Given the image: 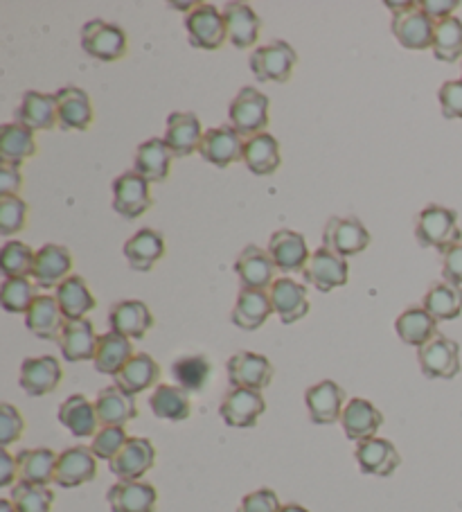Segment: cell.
<instances>
[{
  "instance_id": "cb8c5ba5",
  "label": "cell",
  "mask_w": 462,
  "mask_h": 512,
  "mask_svg": "<svg viewBox=\"0 0 462 512\" xmlns=\"http://www.w3.org/2000/svg\"><path fill=\"white\" fill-rule=\"evenodd\" d=\"M354 458H357L359 470L370 476H390L402 465L397 447L386 438H370L357 443Z\"/></svg>"
},
{
  "instance_id": "3957f363",
  "label": "cell",
  "mask_w": 462,
  "mask_h": 512,
  "mask_svg": "<svg viewBox=\"0 0 462 512\" xmlns=\"http://www.w3.org/2000/svg\"><path fill=\"white\" fill-rule=\"evenodd\" d=\"M269 104V97L262 91H257L253 86H244L228 107L230 127L246 140L264 134V129L269 127Z\"/></svg>"
},
{
  "instance_id": "ba28073f",
  "label": "cell",
  "mask_w": 462,
  "mask_h": 512,
  "mask_svg": "<svg viewBox=\"0 0 462 512\" xmlns=\"http://www.w3.org/2000/svg\"><path fill=\"white\" fill-rule=\"evenodd\" d=\"M149 181L138 172H124L113 181V210L127 222H133L154 206Z\"/></svg>"
},
{
  "instance_id": "d590c367",
  "label": "cell",
  "mask_w": 462,
  "mask_h": 512,
  "mask_svg": "<svg viewBox=\"0 0 462 512\" xmlns=\"http://www.w3.org/2000/svg\"><path fill=\"white\" fill-rule=\"evenodd\" d=\"M271 314H273V305H271V296L266 294V291L242 289L235 300L230 321H233L239 330L255 332L269 321Z\"/></svg>"
},
{
  "instance_id": "f5cc1de1",
  "label": "cell",
  "mask_w": 462,
  "mask_h": 512,
  "mask_svg": "<svg viewBox=\"0 0 462 512\" xmlns=\"http://www.w3.org/2000/svg\"><path fill=\"white\" fill-rule=\"evenodd\" d=\"M127 431H124V427H102L100 431H97L93 443H91V449L97 461H113L115 456H118L122 452V447L127 445Z\"/></svg>"
},
{
  "instance_id": "484cf974",
  "label": "cell",
  "mask_w": 462,
  "mask_h": 512,
  "mask_svg": "<svg viewBox=\"0 0 462 512\" xmlns=\"http://www.w3.org/2000/svg\"><path fill=\"white\" fill-rule=\"evenodd\" d=\"M111 512H156L158 492L145 481H118L106 492Z\"/></svg>"
},
{
  "instance_id": "f6af8a7d",
  "label": "cell",
  "mask_w": 462,
  "mask_h": 512,
  "mask_svg": "<svg viewBox=\"0 0 462 512\" xmlns=\"http://www.w3.org/2000/svg\"><path fill=\"white\" fill-rule=\"evenodd\" d=\"M422 307L435 321H453L462 312V287L451 282H435L422 298Z\"/></svg>"
},
{
  "instance_id": "7c38bea8",
  "label": "cell",
  "mask_w": 462,
  "mask_h": 512,
  "mask_svg": "<svg viewBox=\"0 0 462 512\" xmlns=\"http://www.w3.org/2000/svg\"><path fill=\"white\" fill-rule=\"evenodd\" d=\"M264 411H266V402L262 393L248 391V388H230L219 406L221 420L233 429L255 427Z\"/></svg>"
},
{
  "instance_id": "7dc6e473",
  "label": "cell",
  "mask_w": 462,
  "mask_h": 512,
  "mask_svg": "<svg viewBox=\"0 0 462 512\" xmlns=\"http://www.w3.org/2000/svg\"><path fill=\"white\" fill-rule=\"evenodd\" d=\"M431 48L435 59L444 61V64L458 61L462 57V21L451 16V19L435 23Z\"/></svg>"
},
{
  "instance_id": "bcb514c9",
  "label": "cell",
  "mask_w": 462,
  "mask_h": 512,
  "mask_svg": "<svg viewBox=\"0 0 462 512\" xmlns=\"http://www.w3.org/2000/svg\"><path fill=\"white\" fill-rule=\"evenodd\" d=\"M172 377L185 393H201L212 377V364L203 355H185L172 364Z\"/></svg>"
},
{
  "instance_id": "44dd1931",
  "label": "cell",
  "mask_w": 462,
  "mask_h": 512,
  "mask_svg": "<svg viewBox=\"0 0 462 512\" xmlns=\"http://www.w3.org/2000/svg\"><path fill=\"white\" fill-rule=\"evenodd\" d=\"M57 95V118L59 127L64 131H86L91 129L95 111L91 104V95L84 88L66 86L59 88Z\"/></svg>"
},
{
  "instance_id": "f35d334b",
  "label": "cell",
  "mask_w": 462,
  "mask_h": 512,
  "mask_svg": "<svg viewBox=\"0 0 462 512\" xmlns=\"http://www.w3.org/2000/svg\"><path fill=\"white\" fill-rule=\"evenodd\" d=\"M55 298L64 312L66 321H79L84 319L88 312L97 307V300L88 289L86 280L82 276H70L55 289Z\"/></svg>"
},
{
  "instance_id": "7bdbcfd3",
  "label": "cell",
  "mask_w": 462,
  "mask_h": 512,
  "mask_svg": "<svg viewBox=\"0 0 462 512\" xmlns=\"http://www.w3.org/2000/svg\"><path fill=\"white\" fill-rule=\"evenodd\" d=\"M244 163L255 176H271L280 167V145L271 134H257L244 143Z\"/></svg>"
},
{
  "instance_id": "4fadbf2b",
  "label": "cell",
  "mask_w": 462,
  "mask_h": 512,
  "mask_svg": "<svg viewBox=\"0 0 462 512\" xmlns=\"http://www.w3.org/2000/svg\"><path fill=\"white\" fill-rule=\"evenodd\" d=\"M73 276V255L61 244H43L34 258L32 282L41 289H57Z\"/></svg>"
},
{
  "instance_id": "8992f818",
  "label": "cell",
  "mask_w": 462,
  "mask_h": 512,
  "mask_svg": "<svg viewBox=\"0 0 462 512\" xmlns=\"http://www.w3.org/2000/svg\"><path fill=\"white\" fill-rule=\"evenodd\" d=\"M323 246L339 258H354L370 246V233L357 217H332L323 228Z\"/></svg>"
},
{
  "instance_id": "7a4b0ae2",
  "label": "cell",
  "mask_w": 462,
  "mask_h": 512,
  "mask_svg": "<svg viewBox=\"0 0 462 512\" xmlns=\"http://www.w3.org/2000/svg\"><path fill=\"white\" fill-rule=\"evenodd\" d=\"M393 10V37L406 50H426L433 46L435 23L422 12L420 3H386Z\"/></svg>"
},
{
  "instance_id": "836d02e7",
  "label": "cell",
  "mask_w": 462,
  "mask_h": 512,
  "mask_svg": "<svg viewBox=\"0 0 462 512\" xmlns=\"http://www.w3.org/2000/svg\"><path fill=\"white\" fill-rule=\"evenodd\" d=\"M28 330L43 341H59L61 330L66 325V316L61 312L55 296H37L32 307L25 314Z\"/></svg>"
},
{
  "instance_id": "30bf717a",
  "label": "cell",
  "mask_w": 462,
  "mask_h": 512,
  "mask_svg": "<svg viewBox=\"0 0 462 512\" xmlns=\"http://www.w3.org/2000/svg\"><path fill=\"white\" fill-rule=\"evenodd\" d=\"M230 388H248V391H264L273 382V364L257 352H237L226 364Z\"/></svg>"
},
{
  "instance_id": "be15d7a7",
  "label": "cell",
  "mask_w": 462,
  "mask_h": 512,
  "mask_svg": "<svg viewBox=\"0 0 462 512\" xmlns=\"http://www.w3.org/2000/svg\"><path fill=\"white\" fill-rule=\"evenodd\" d=\"M0 512H19L14 508L12 499H0Z\"/></svg>"
},
{
  "instance_id": "d4e9b609",
  "label": "cell",
  "mask_w": 462,
  "mask_h": 512,
  "mask_svg": "<svg viewBox=\"0 0 462 512\" xmlns=\"http://www.w3.org/2000/svg\"><path fill=\"white\" fill-rule=\"evenodd\" d=\"M341 425L345 436L354 440V443H363V440L377 438L379 427L384 425V413H381L372 402L354 397V400L345 404Z\"/></svg>"
},
{
  "instance_id": "52a82bcc",
  "label": "cell",
  "mask_w": 462,
  "mask_h": 512,
  "mask_svg": "<svg viewBox=\"0 0 462 512\" xmlns=\"http://www.w3.org/2000/svg\"><path fill=\"white\" fill-rule=\"evenodd\" d=\"M185 30H188L190 46L199 50H219L228 39L224 14L208 3H199L188 12Z\"/></svg>"
},
{
  "instance_id": "e0dca14e",
  "label": "cell",
  "mask_w": 462,
  "mask_h": 512,
  "mask_svg": "<svg viewBox=\"0 0 462 512\" xmlns=\"http://www.w3.org/2000/svg\"><path fill=\"white\" fill-rule=\"evenodd\" d=\"M154 328V314L142 300H118L109 310V330L124 339H145Z\"/></svg>"
},
{
  "instance_id": "9c48e42d",
  "label": "cell",
  "mask_w": 462,
  "mask_h": 512,
  "mask_svg": "<svg viewBox=\"0 0 462 512\" xmlns=\"http://www.w3.org/2000/svg\"><path fill=\"white\" fill-rule=\"evenodd\" d=\"M422 375L429 379H453L460 373V346L444 334L435 337L417 350Z\"/></svg>"
},
{
  "instance_id": "6f0895ef",
  "label": "cell",
  "mask_w": 462,
  "mask_h": 512,
  "mask_svg": "<svg viewBox=\"0 0 462 512\" xmlns=\"http://www.w3.org/2000/svg\"><path fill=\"white\" fill-rule=\"evenodd\" d=\"M442 278L444 282L462 287V242L442 255Z\"/></svg>"
},
{
  "instance_id": "9a60e30c",
  "label": "cell",
  "mask_w": 462,
  "mask_h": 512,
  "mask_svg": "<svg viewBox=\"0 0 462 512\" xmlns=\"http://www.w3.org/2000/svg\"><path fill=\"white\" fill-rule=\"evenodd\" d=\"M235 271L239 282H242V289L271 291V287L275 285V271H278V267H275L269 251H262L260 246L248 244L244 246V251L239 253Z\"/></svg>"
},
{
  "instance_id": "ac0fdd59",
  "label": "cell",
  "mask_w": 462,
  "mask_h": 512,
  "mask_svg": "<svg viewBox=\"0 0 462 512\" xmlns=\"http://www.w3.org/2000/svg\"><path fill=\"white\" fill-rule=\"evenodd\" d=\"M343 402L345 391L339 384L332 382V379L318 382L305 391L309 420H312L314 425H334V422H339L345 409Z\"/></svg>"
},
{
  "instance_id": "db71d44e",
  "label": "cell",
  "mask_w": 462,
  "mask_h": 512,
  "mask_svg": "<svg viewBox=\"0 0 462 512\" xmlns=\"http://www.w3.org/2000/svg\"><path fill=\"white\" fill-rule=\"evenodd\" d=\"M25 431V420L19 413V409H14L12 404H0V445L3 449L10 447L16 440H21Z\"/></svg>"
},
{
  "instance_id": "e575fe53",
  "label": "cell",
  "mask_w": 462,
  "mask_h": 512,
  "mask_svg": "<svg viewBox=\"0 0 462 512\" xmlns=\"http://www.w3.org/2000/svg\"><path fill=\"white\" fill-rule=\"evenodd\" d=\"M57 418L75 438H95L102 427L95 402H88L84 395H70L68 400L61 402Z\"/></svg>"
},
{
  "instance_id": "91938a15",
  "label": "cell",
  "mask_w": 462,
  "mask_h": 512,
  "mask_svg": "<svg viewBox=\"0 0 462 512\" xmlns=\"http://www.w3.org/2000/svg\"><path fill=\"white\" fill-rule=\"evenodd\" d=\"M458 0H422V12L429 16L433 23H440L444 19H451L453 10H458Z\"/></svg>"
},
{
  "instance_id": "603a6c76",
  "label": "cell",
  "mask_w": 462,
  "mask_h": 512,
  "mask_svg": "<svg viewBox=\"0 0 462 512\" xmlns=\"http://www.w3.org/2000/svg\"><path fill=\"white\" fill-rule=\"evenodd\" d=\"M156 463V449L147 438H129L122 452L109 463L120 481H140Z\"/></svg>"
},
{
  "instance_id": "4dcf8cb0",
  "label": "cell",
  "mask_w": 462,
  "mask_h": 512,
  "mask_svg": "<svg viewBox=\"0 0 462 512\" xmlns=\"http://www.w3.org/2000/svg\"><path fill=\"white\" fill-rule=\"evenodd\" d=\"M95 411L102 427H127V422L138 418L136 397L120 391L115 384L97 393Z\"/></svg>"
},
{
  "instance_id": "4316f807",
  "label": "cell",
  "mask_w": 462,
  "mask_h": 512,
  "mask_svg": "<svg viewBox=\"0 0 462 512\" xmlns=\"http://www.w3.org/2000/svg\"><path fill=\"white\" fill-rule=\"evenodd\" d=\"M273 312L280 316L284 325L298 323L309 314V298L307 287L291 278H278L269 291Z\"/></svg>"
},
{
  "instance_id": "ffe728a7",
  "label": "cell",
  "mask_w": 462,
  "mask_h": 512,
  "mask_svg": "<svg viewBox=\"0 0 462 512\" xmlns=\"http://www.w3.org/2000/svg\"><path fill=\"white\" fill-rule=\"evenodd\" d=\"M61 379H64V370L55 357H30L21 364L19 384L30 397L55 393Z\"/></svg>"
},
{
  "instance_id": "ee69618b",
  "label": "cell",
  "mask_w": 462,
  "mask_h": 512,
  "mask_svg": "<svg viewBox=\"0 0 462 512\" xmlns=\"http://www.w3.org/2000/svg\"><path fill=\"white\" fill-rule=\"evenodd\" d=\"M149 409L154 411V416L158 420L183 422L188 420L192 413L190 393H185L181 386L158 384L156 391L149 397Z\"/></svg>"
},
{
  "instance_id": "8d00e7d4",
  "label": "cell",
  "mask_w": 462,
  "mask_h": 512,
  "mask_svg": "<svg viewBox=\"0 0 462 512\" xmlns=\"http://www.w3.org/2000/svg\"><path fill=\"white\" fill-rule=\"evenodd\" d=\"M113 379L120 391L136 397L138 393H145L158 384V379H161V366L156 364L154 357L145 355V352H138V355H133L129 359V364Z\"/></svg>"
},
{
  "instance_id": "74e56055",
  "label": "cell",
  "mask_w": 462,
  "mask_h": 512,
  "mask_svg": "<svg viewBox=\"0 0 462 512\" xmlns=\"http://www.w3.org/2000/svg\"><path fill=\"white\" fill-rule=\"evenodd\" d=\"M133 355H136V352H133L131 339H124V337H120V334L109 330L106 334H100L93 366L97 373L115 377L124 366L129 364V359Z\"/></svg>"
},
{
  "instance_id": "94428289",
  "label": "cell",
  "mask_w": 462,
  "mask_h": 512,
  "mask_svg": "<svg viewBox=\"0 0 462 512\" xmlns=\"http://www.w3.org/2000/svg\"><path fill=\"white\" fill-rule=\"evenodd\" d=\"M19 479V461L7 449L0 452V488H14Z\"/></svg>"
},
{
  "instance_id": "d6986e66",
  "label": "cell",
  "mask_w": 462,
  "mask_h": 512,
  "mask_svg": "<svg viewBox=\"0 0 462 512\" xmlns=\"http://www.w3.org/2000/svg\"><path fill=\"white\" fill-rule=\"evenodd\" d=\"M97 476V458L91 447H70L57 458L55 483L59 488H79Z\"/></svg>"
},
{
  "instance_id": "11a10c76",
  "label": "cell",
  "mask_w": 462,
  "mask_h": 512,
  "mask_svg": "<svg viewBox=\"0 0 462 512\" xmlns=\"http://www.w3.org/2000/svg\"><path fill=\"white\" fill-rule=\"evenodd\" d=\"M442 116L447 120H462V79L444 82L438 93Z\"/></svg>"
},
{
  "instance_id": "5b68a950",
  "label": "cell",
  "mask_w": 462,
  "mask_h": 512,
  "mask_svg": "<svg viewBox=\"0 0 462 512\" xmlns=\"http://www.w3.org/2000/svg\"><path fill=\"white\" fill-rule=\"evenodd\" d=\"M82 48L88 57L111 64L127 55L129 41L120 25L95 19L82 28Z\"/></svg>"
},
{
  "instance_id": "83f0119b",
  "label": "cell",
  "mask_w": 462,
  "mask_h": 512,
  "mask_svg": "<svg viewBox=\"0 0 462 512\" xmlns=\"http://www.w3.org/2000/svg\"><path fill=\"white\" fill-rule=\"evenodd\" d=\"M221 14H224L228 41L239 50L253 48L257 39H260V28H262L260 16L255 14L253 7L246 3H237L235 0V3H226Z\"/></svg>"
},
{
  "instance_id": "60d3db41",
  "label": "cell",
  "mask_w": 462,
  "mask_h": 512,
  "mask_svg": "<svg viewBox=\"0 0 462 512\" xmlns=\"http://www.w3.org/2000/svg\"><path fill=\"white\" fill-rule=\"evenodd\" d=\"M57 458L59 456L46 447L21 449L16 454V461H19V481L48 488L50 483H55Z\"/></svg>"
},
{
  "instance_id": "681fc988",
  "label": "cell",
  "mask_w": 462,
  "mask_h": 512,
  "mask_svg": "<svg viewBox=\"0 0 462 512\" xmlns=\"http://www.w3.org/2000/svg\"><path fill=\"white\" fill-rule=\"evenodd\" d=\"M34 253L25 242H7L0 251V273L5 278H32Z\"/></svg>"
},
{
  "instance_id": "f907efd6",
  "label": "cell",
  "mask_w": 462,
  "mask_h": 512,
  "mask_svg": "<svg viewBox=\"0 0 462 512\" xmlns=\"http://www.w3.org/2000/svg\"><path fill=\"white\" fill-rule=\"evenodd\" d=\"M10 499L19 512H50L55 503V492L43 485H32L19 481L12 488Z\"/></svg>"
},
{
  "instance_id": "1f68e13d",
  "label": "cell",
  "mask_w": 462,
  "mask_h": 512,
  "mask_svg": "<svg viewBox=\"0 0 462 512\" xmlns=\"http://www.w3.org/2000/svg\"><path fill=\"white\" fill-rule=\"evenodd\" d=\"M165 237L154 228H140L136 235H131L124 242V258L133 271L147 273L154 269V264L165 255Z\"/></svg>"
},
{
  "instance_id": "d6a6232c",
  "label": "cell",
  "mask_w": 462,
  "mask_h": 512,
  "mask_svg": "<svg viewBox=\"0 0 462 512\" xmlns=\"http://www.w3.org/2000/svg\"><path fill=\"white\" fill-rule=\"evenodd\" d=\"M172 158L174 154L170 152V147L165 145L163 138H149L136 149L133 172L145 176L149 183H163L170 179Z\"/></svg>"
},
{
  "instance_id": "5bb4252c",
  "label": "cell",
  "mask_w": 462,
  "mask_h": 512,
  "mask_svg": "<svg viewBox=\"0 0 462 512\" xmlns=\"http://www.w3.org/2000/svg\"><path fill=\"white\" fill-rule=\"evenodd\" d=\"M348 276V262L339 258V255H334L332 251H327L325 246L312 253L305 271H302L305 282L314 285L318 291H323V294H330L332 289L348 285Z\"/></svg>"
},
{
  "instance_id": "f546056e",
  "label": "cell",
  "mask_w": 462,
  "mask_h": 512,
  "mask_svg": "<svg viewBox=\"0 0 462 512\" xmlns=\"http://www.w3.org/2000/svg\"><path fill=\"white\" fill-rule=\"evenodd\" d=\"M16 122L25 129L34 131H50L59 125L57 118V95L28 91L16 109Z\"/></svg>"
},
{
  "instance_id": "b9f144b4",
  "label": "cell",
  "mask_w": 462,
  "mask_h": 512,
  "mask_svg": "<svg viewBox=\"0 0 462 512\" xmlns=\"http://www.w3.org/2000/svg\"><path fill=\"white\" fill-rule=\"evenodd\" d=\"M395 332L406 346L420 350L438 334V321L424 307H408L395 321Z\"/></svg>"
},
{
  "instance_id": "816d5d0a",
  "label": "cell",
  "mask_w": 462,
  "mask_h": 512,
  "mask_svg": "<svg viewBox=\"0 0 462 512\" xmlns=\"http://www.w3.org/2000/svg\"><path fill=\"white\" fill-rule=\"evenodd\" d=\"M28 224V203L21 197H0V235L21 233Z\"/></svg>"
},
{
  "instance_id": "680465c9",
  "label": "cell",
  "mask_w": 462,
  "mask_h": 512,
  "mask_svg": "<svg viewBox=\"0 0 462 512\" xmlns=\"http://www.w3.org/2000/svg\"><path fill=\"white\" fill-rule=\"evenodd\" d=\"M23 188L21 167L0 165V197H19Z\"/></svg>"
},
{
  "instance_id": "6125c7cd",
  "label": "cell",
  "mask_w": 462,
  "mask_h": 512,
  "mask_svg": "<svg viewBox=\"0 0 462 512\" xmlns=\"http://www.w3.org/2000/svg\"><path fill=\"white\" fill-rule=\"evenodd\" d=\"M280 512H309L305 506H298V503H287V506H282Z\"/></svg>"
},
{
  "instance_id": "9f6ffc18",
  "label": "cell",
  "mask_w": 462,
  "mask_h": 512,
  "mask_svg": "<svg viewBox=\"0 0 462 512\" xmlns=\"http://www.w3.org/2000/svg\"><path fill=\"white\" fill-rule=\"evenodd\" d=\"M280 499L271 488L248 492L239 503L237 512H280Z\"/></svg>"
},
{
  "instance_id": "ab89813d",
  "label": "cell",
  "mask_w": 462,
  "mask_h": 512,
  "mask_svg": "<svg viewBox=\"0 0 462 512\" xmlns=\"http://www.w3.org/2000/svg\"><path fill=\"white\" fill-rule=\"evenodd\" d=\"M37 154L34 134L19 122H7L0 127V161L3 165L21 167L25 161Z\"/></svg>"
},
{
  "instance_id": "c3c4849f",
  "label": "cell",
  "mask_w": 462,
  "mask_h": 512,
  "mask_svg": "<svg viewBox=\"0 0 462 512\" xmlns=\"http://www.w3.org/2000/svg\"><path fill=\"white\" fill-rule=\"evenodd\" d=\"M37 296V285L30 278H5L0 287V305L10 314H28Z\"/></svg>"
},
{
  "instance_id": "7402d4cb",
  "label": "cell",
  "mask_w": 462,
  "mask_h": 512,
  "mask_svg": "<svg viewBox=\"0 0 462 512\" xmlns=\"http://www.w3.org/2000/svg\"><path fill=\"white\" fill-rule=\"evenodd\" d=\"M269 255L282 273H302L309 258H312L305 237L296 231H289V228H280L271 235Z\"/></svg>"
},
{
  "instance_id": "f1b7e54d",
  "label": "cell",
  "mask_w": 462,
  "mask_h": 512,
  "mask_svg": "<svg viewBox=\"0 0 462 512\" xmlns=\"http://www.w3.org/2000/svg\"><path fill=\"white\" fill-rule=\"evenodd\" d=\"M97 341H100V337L95 334V325L88 319H79L66 321L57 343L66 361H70V364H79V361L95 359Z\"/></svg>"
},
{
  "instance_id": "8fae6325",
  "label": "cell",
  "mask_w": 462,
  "mask_h": 512,
  "mask_svg": "<svg viewBox=\"0 0 462 512\" xmlns=\"http://www.w3.org/2000/svg\"><path fill=\"white\" fill-rule=\"evenodd\" d=\"M244 143L246 140L230 125L212 127L203 134L199 156L206 163L219 167V170H226L233 163L244 161Z\"/></svg>"
},
{
  "instance_id": "6da1fadb",
  "label": "cell",
  "mask_w": 462,
  "mask_h": 512,
  "mask_svg": "<svg viewBox=\"0 0 462 512\" xmlns=\"http://www.w3.org/2000/svg\"><path fill=\"white\" fill-rule=\"evenodd\" d=\"M415 240L424 249H435L442 255L447 253L451 246L462 242L456 210L435 206V203L420 210V215L415 219Z\"/></svg>"
},
{
  "instance_id": "2e32d148",
  "label": "cell",
  "mask_w": 462,
  "mask_h": 512,
  "mask_svg": "<svg viewBox=\"0 0 462 512\" xmlns=\"http://www.w3.org/2000/svg\"><path fill=\"white\" fill-rule=\"evenodd\" d=\"M206 131L201 129V120L192 111H174L167 118L165 145L170 147L174 158H188L199 152V145Z\"/></svg>"
},
{
  "instance_id": "277c9868",
  "label": "cell",
  "mask_w": 462,
  "mask_h": 512,
  "mask_svg": "<svg viewBox=\"0 0 462 512\" xmlns=\"http://www.w3.org/2000/svg\"><path fill=\"white\" fill-rule=\"evenodd\" d=\"M248 64H251V73L257 82L287 84L298 64V55L291 43L271 41L266 46L255 48Z\"/></svg>"
}]
</instances>
